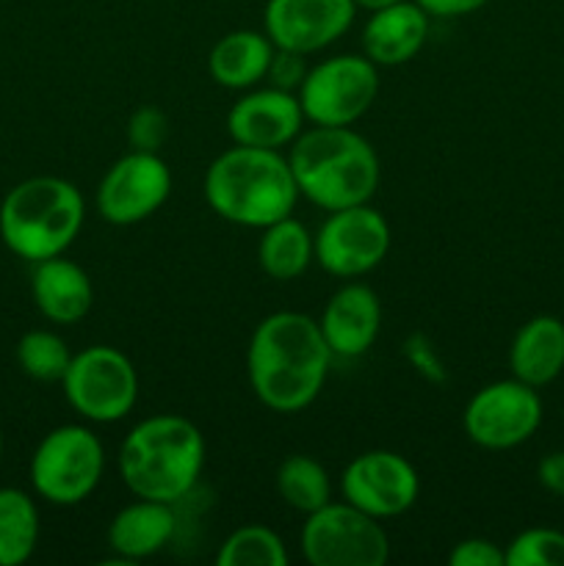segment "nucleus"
<instances>
[{
  "mask_svg": "<svg viewBox=\"0 0 564 566\" xmlns=\"http://www.w3.org/2000/svg\"><path fill=\"white\" fill-rule=\"evenodd\" d=\"M332 352L318 321L293 310L271 313L254 326L247 348V376L265 409L293 415L321 396Z\"/></svg>",
  "mask_w": 564,
  "mask_h": 566,
  "instance_id": "obj_1",
  "label": "nucleus"
},
{
  "mask_svg": "<svg viewBox=\"0 0 564 566\" xmlns=\"http://www.w3.org/2000/svg\"><path fill=\"white\" fill-rule=\"evenodd\" d=\"M202 193L219 219L249 230H263L285 216H293L302 197L282 149L241 144L210 160Z\"/></svg>",
  "mask_w": 564,
  "mask_h": 566,
  "instance_id": "obj_2",
  "label": "nucleus"
},
{
  "mask_svg": "<svg viewBox=\"0 0 564 566\" xmlns=\"http://www.w3.org/2000/svg\"><path fill=\"white\" fill-rule=\"evenodd\" d=\"M116 468L133 497L175 506L202 475L205 437L182 415H149L127 431L116 453Z\"/></svg>",
  "mask_w": 564,
  "mask_h": 566,
  "instance_id": "obj_3",
  "label": "nucleus"
},
{
  "mask_svg": "<svg viewBox=\"0 0 564 566\" xmlns=\"http://www.w3.org/2000/svg\"><path fill=\"white\" fill-rule=\"evenodd\" d=\"M288 164L299 193L326 213L370 202L379 188V155L352 127H304L288 147Z\"/></svg>",
  "mask_w": 564,
  "mask_h": 566,
  "instance_id": "obj_4",
  "label": "nucleus"
},
{
  "mask_svg": "<svg viewBox=\"0 0 564 566\" xmlns=\"http://www.w3.org/2000/svg\"><path fill=\"white\" fill-rule=\"evenodd\" d=\"M86 202L75 182L36 175L9 188L0 202V243L25 263L59 258L77 241Z\"/></svg>",
  "mask_w": 564,
  "mask_h": 566,
  "instance_id": "obj_5",
  "label": "nucleus"
},
{
  "mask_svg": "<svg viewBox=\"0 0 564 566\" xmlns=\"http://www.w3.org/2000/svg\"><path fill=\"white\" fill-rule=\"evenodd\" d=\"M105 473V448L88 426L66 423L48 431L33 448L28 479L33 495L50 506H77L97 490Z\"/></svg>",
  "mask_w": 564,
  "mask_h": 566,
  "instance_id": "obj_6",
  "label": "nucleus"
},
{
  "mask_svg": "<svg viewBox=\"0 0 564 566\" xmlns=\"http://www.w3.org/2000/svg\"><path fill=\"white\" fill-rule=\"evenodd\" d=\"M61 390L66 403L88 423H119L138 401L136 365L116 346L94 343L72 354Z\"/></svg>",
  "mask_w": 564,
  "mask_h": 566,
  "instance_id": "obj_7",
  "label": "nucleus"
},
{
  "mask_svg": "<svg viewBox=\"0 0 564 566\" xmlns=\"http://www.w3.org/2000/svg\"><path fill=\"white\" fill-rule=\"evenodd\" d=\"M376 94L379 66L365 53H343L310 66L296 97L310 125L352 127L368 114Z\"/></svg>",
  "mask_w": 564,
  "mask_h": 566,
  "instance_id": "obj_8",
  "label": "nucleus"
},
{
  "mask_svg": "<svg viewBox=\"0 0 564 566\" xmlns=\"http://www.w3.org/2000/svg\"><path fill=\"white\" fill-rule=\"evenodd\" d=\"M299 545L310 566H385L390 558V539L382 520L346 501H330L307 514Z\"/></svg>",
  "mask_w": 564,
  "mask_h": 566,
  "instance_id": "obj_9",
  "label": "nucleus"
},
{
  "mask_svg": "<svg viewBox=\"0 0 564 566\" xmlns=\"http://www.w3.org/2000/svg\"><path fill=\"white\" fill-rule=\"evenodd\" d=\"M540 423V392L514 376L476 390L462 412L464 434L487 451H509L523 446L536 434Z\"/></svg>",
  "mask_w": 564,
  "mask_h": 566,
  "instance_id": "obj_10",
  "label": "nucleus"
},
{
  "mask_svg": "<svg viewBox=\"0 0 564 566\" xmlns=\"http://www.w3.org/2000/svg\"><path fill=\"white\" fill-rule=\"evenodd\" d=\"M313 238L315 263L337 280L370 274L390 252V224L370 202L332 210Z\"/></svg>",
  "mask_w": 564,
  "mask_h": 566,
  "instance_id": "obj_11",
  "label": "nucleus"
},
{
  "mask_svg": "<svg viewBox=\"0 0 564 566\" xmlns=\"http://www.w3.org/2000/svg\"><path fill=\"white\" fill-rule=\"evenodd\" d=\"M171 197V169L158 153L130 149L108 166L94 205L100 219L114 227H133L158 213Z\"/></svg>",
  "mask_w": 564,
  "mask_h": 566,
  "instance_id": "obj_12",
  "label": "nucleus"
},
{
  "mask_svg": "<svg viewBox=\"0 0 564 566\" xmlns=\"http://www.w3.org/2000/svg\"><path fill=\"white\" fill-rule=\"evenodd\" d=\"M341 495L376 520L401 517L418 503L420 475L407 457L396 451H365L343 468Z\"/></svg>",
  "mask_w": 564,
  "mask_h": 566,
  "instance_id": "obj_13",
  "label": "nucleus"
},
{
  "mask_svg": "<svg viewBox=\"0 0 564 566\" xmlns=\"http://www.w3.org/2000/svg\"><path fill=\"white\" fill-rule=\"evenodd\" d=\"M354 14L352 0H265L263 31L274 48L313 55L346 36Z\"/></svg>",
  "mask_w": 564,
  "mask_h": 566,
  "instance_id": "obj_14",
  "label": "nucleus"
},
{
  "mask_svg": "<svg viewBox=\"0 0 564 566\" xmlns=\"http://www.w3.org/2000/svg\"><path fill=\"white\" fill-rule=\"evenodd\" d=\"M304 111L296 92L276 86L247 88L227 111V133L241 147L285 149L304 130Z\"/></svg>",
  "mask_w": 564,
  "mask_h": 566,
  "instance_id": "obj_15",
  "label": "nucleus"
},
{
  "mask_svg": "<svg viewBox=\"0 0 564 566\" xmlns=\"http://www.w3.org/2000/svg\"><path fill=\"white\" fill-rule=\"evenodd\" d=\"M318 326L332 357H363L370 352L382 329L379 296L374 287L363 285V282H346L324 304Z\"/></svg>",
  "mask_w": 564,
  "mask_h": 566,
  "instance_id": "obj_16",
  "label": "nucleus"
},
{
  "mask_svg": "<svg viewBox=\"0 0 564 566\" xmlns=\"http://www.w3.org/2000/svg\"><path fill=\"white\" fill-rule=\"evenodd\" d=\"M31 298L50 324L72 326L86 318L92 310V276L86 274L83 265L64 254L39 260L31 269Z\"/></svg>",
  "mask_w": 564,
  "mask_h": 566,
  "instance_id": "obj_17",
  "label": "nucleus"
},
{
  "mask_svg": "<svg viewBox=\"0 0 564 566\" xmlns=\"http://www.w3.org/2000/svg\"><path fill=\"white\" fill-rule=\"evenodd\" d=\"M429 20L415 0H398L370 11L363 28V53L376 66L409 64L429 39Z\"/></svg>",
  "mask_w": 564,
  "mask_h": 566,
  "instance_id": "obj_18",
  "label": "nucleus"
},
{
  "mask_svg": "<svg viewBox=\"0 0 564 566\" xmlns=\"http://www.w3.org/2000/svg\"><path fill=\"white\" fill-rule=\"evenodd\" d=\"M175 531L177 514L171 503L136 497V501L127 503V506H122L114 514L105 539H108V547L116 556V562L136 564L166 551Z\"/></svg>",
  "mask_w": 564,
  "mask_h": 566,
  "instance_id": "obj_19",
  "label": "nucleus"
},
{
  "mask_svg": "<svg viewBox=\"0 0 564 566\" xmlns=\"http://www.w3.org/2000/svg\"><path fill=\"white\" fill-rule=\"evenodd\" d=\"M509 368L514 379L545 387L564 370V321L556 315H534L525 321L509 346Z\"/></svg>",
  "mask_w": 564,
  "mask_h": 566,
  "instance_id": "obj_20",
  "label": "nucleus"
},
{
  "mask_svg": "<svg viewBox=\"0 0 564 566\" xmlns=\"http://www.w3.org/2000/svg\"><path fill=\"white\" fill-rule=\"evenodd\" d=\"M274 42L265 31H230L210 48L208 53V75L216 86L230 88V92H247L265 81Z\"/></svg>",
  "mask_w": 564,
  "mask_h": 566,
  "instance_id": "obj_21",
  "label": "nucleus"
},
{
  "mask_svg": "<svg viewBox=\"0 0 564 566\" xmlns=\"http://www.w3.org/2000/svg\"><path fill=\"white\" fill-rule=\"evenodd\" d=\"M258 263L265 276L276 282L299 280L315 263V238L293 216L260 230Z\"/></svg>",
  "mask_w": 564,
  "mask_h": 566,
  "instance_id": "obj_22",
  "label": "nucleus"
},
{
  "mask_svg": "<svg viewBox=\"0 0 564 566\" xmlns=\"http://www.w3.org/2000/svg\"><path fill=\"white\" fill-rule=\"evenodd\" d=\"M39 506L33 495L17 486H0V566H22L36 553Z\"/></svg>",
  "mask_w": 564,
  "mask_h": 566,
  "instance_id": "obj_23",
  "label": "nucleus"
},
{
  "mask_svg": "<svg viewBox=\"0 0 564 566\" xmlns=\"http://www.w3.org/2000/svg\"><path fill=\"white\" fill-rule=\"evenodd\" d=\"M276 495L288 509L299 514H313L332 501V479L324 464L304 453H293L276 468Z\"/></svg>",
  "mask_w": 564,
  "mask_h": 566,
  "instance_id": "obj_24",
  "label": "nucleus"
},
{
  "mask_svg": "<svg viewBox=\"0 0 564 566\" xmlns=\"http://www.w3.org/2000/svg\"><path fill=\"white\" fill-rule=\"evenodd\" d=\"M219 566H288L285 542L265 525H241L221 542L216 553Z\"/></svg>",
  "mask_w": 564,
  "mask_h": 566,
  "instance_id": "obj_25",
  "label": "nucleus"
},
{
  "mask_svg": "<svg viewBox=\"0 0 564 566\" xmlns=\"http://www.w3.org/2000/svg\"><path fill=\"white\" fill-rule=\"evenodd\" d=\"M17 365L22 374L42 385L64 379L66 368L72 363V352L61 335L50 329H31L17 340L14 348Z\"/></svg>",
  "mask_w": 564,
  "mask_h": 566,
  "instance_id": "obj_26",
  "label": "nucleus"
},
{
  "mask_svg": "<svg viewBox=\"0 0 564 566\" xmlns=\"http://www.w3.org/2000/svg\"><path fill=\"white\" fill-rule=\"evenodd\" d=\"M503 553L506 566H564V531L525 528Z\"/></svg>",
  "mask_w": 564,
  "mask_h": 566,
  "instance_id": "obj_27",
  "label": "nucleus"
},
{
  "mask_svg": "<svg viewBox=\"0 0 564 566\" xmlns=\"http://www.w3.org/2000/svg\"><path fill=\"white\" fill-rule=\"evenodd\" d=\"M169 116L158 105H142V108H136L125 127L130 149H138V153H160V147L169 138Z\"/></svg>",
  "mask_w": 564,
  "mask_h": 566,
  "instance_id": "obj_28",
  "label": "nucleus"
},
{
  "mask_svg": "<svg viewBox=\"0 0 564 566\" xmlns=\"http://www.w3.org/2000/svg\"><path fill=\"white\" fill-rule=\"evenodd\" d=\"M448 566H506V553L495 542L470 536L448 551Z\"/></svg>",
  "mask_w": 564,
  "mask_h": 566,
  "instance_id": "obj_29",
  "label": "nucleus"
},
{
  "mask_svg": "<svg viewBox=\"0 0 564 566\" xmlns=\"http://www.w3.org/2000/svg\"><path fill=\"white\" fill-rule=\"evenodd\" d=\"M304 59H307V55L276 48L274 55H271L269 72H265V81H269V86L285 88V92H299V86H302L304 75H307V70H310L307 61Z\"/></svg>",
  "mask_w": 564,
  "mask_h": 566,
  "instance_id": "obj_30",
  "label": "nucleus"
},
{
  "mask_svg": "<svg viewBox=\"0 0 564 566\" xmlns=\"http://www.w3.org/2000/svg\"><path fill=\"white\" fill-rule=\"evenodd\" d=\"M404 357L429 381H446V365H442L435 343L426 335H409L407 343H404Z\"/></svg>",
  "mask_w": 564,
  "mask_h": 566,
  "instance_id": "obj_31",
  "label": "nucleus"
},
{
  "mask_svg": "<svg viewBox=\"0 0 564 566\" xmlns=\"http://www.w3.org/2000/svg\"><path fill=\"white\" fill-rule=\"evenodd\" d=\"M420 9L437 20H457V17H468L473 11L484 9L490 0H415Z\"/></svg>",
  "mask_w": 564,
  "mask_h": 566,
  "instance_id": "obj_32",
  "label": "nucleus"
},
{
  "mask_svg": "<svg viewBox=\"0 0 564 566\" xmlns=\"http://www.w3.org/2000/svg\"><path fill=\"white\" fill-rule=\"evenodd\" d=\"M536 481L551 495L564 497V451H553L540 459V464H536Z\"/></svg>",
  "mask_w": 564,
  "mask_h": 566,
  "instance_id": "obj_33",
  "label": "nucleus"
},
{
  "mask_svg": "<svg viewBox=\"0 0 564 566\" xmlns=\"http://www.w3.org/2000/svg\"><path fill=\"white\" fill-rule=\"evenodd\" d=\"M354 6H357V11L359 9H365L370 14V11H376V9H385V6H390V3H398V0H352Z\"/></svg>",
  "mask_w": 564,
  "mask_h": 566,
  "instance_id": "obj_34",
  "label": "nucleus"
},
{
  "mask_svg": "<svg viewBox=\"0 0 564 566\" xmlns=\"http://www.w3.org/2000/svg\"><path fill=\"white\" fill-rule=\"evenodd\" d=\"M0 457H3V431H0Z\"/></svg>",
  "mask_w": 564,
  "mask_h": 566,
  "instance_id": "obj_35",
  "label": "nucleus"
}]
</instances>
